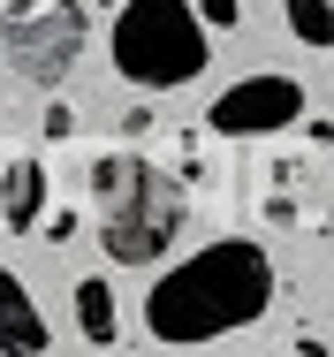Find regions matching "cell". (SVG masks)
Segmentation results:
<instances>
[{
    "mask_svg": "<svg viewBox=\"0 0 334 357\" xmlns=\"http://www.w3.org/2000/svg\"><path fill=\"white\" fill-rule=\"evenodd\" d=\"M266 304H273V259L259 243L228 236V243H205L198 259H183L175 274L152 282L144 327L160 342H213V335L251 327Z\"/></svg>",
    "mask_w": 334,
    "mask_h": 357,
    "instance_id": "obj_1",
    "label": "cell"
},
{
    "mask_svg": "<svg viewBox=\"0 0 334 357\" xmlns=\"http://www.w3.org/2000/svg\"><path fill=\"white\" fill-rule=\"evenodd\" d=\"M84 175H91V213H99V243H107L114 266H152L183 236V190L160 160L99 152Z\"/></svg>",
    "mask_w": 334,
    "mask_h": 357,
    "instance_id": "obj_2",
    "label": "cell"
},
{
    "mask_svg": "<svg viewBox=\"0 0 334 357\" xmlns=\"http://www.w3.org/2000/svg\"><path fill=\"white\" fill-rule=\"evenodd\" d=\"M114 69L144 91H175L205 76V23L183 0H122L114 23Z\"/></svg>",
    "mask_w": 334,
    "mask_h": 357,
    "instance_id": "obj_3",
    "label": "cell"
},
{
    "mask_svg": "<svg viewBox=\"0 0 334 357\" xmlns=\"http://www.w3.org/2000/svg\"><path fill=\"white\" fill-rule=\"evenodd\" d=\"M0 54H8V76L38 84V91L68 84L76 54H84V8L76 0H46V8L31 0V8H15L8 31H0Z\"/></svg>",
    "mask_w": 334,
    "mask_h": 357,
    "instance_id": "obj_4",
    "label": "cell"
},
{
    "mask_svg": "<svg viewBox=\"0 0 334 357\" xmlns=\"http://www.w3.org/2000/svg\"><path fill=\"white\" fill-rule=\"evenodd\" d=\"M304 114V84L296 76H243V84H228L213 107H205V122L220 130V137H273V130H289Z\"/></svg>",
    "mask_w": 334,
    "mask_h": 357,
    "instance_id": "obj_5",
    "label": "cell"
},
{
    "mask_svg": "<svg viewBox=\"0 0 334 357\" xmlns=\"http://www.w3.org/2000/svg\"><path fill=\"white\" fill-rule=\"evenodd\" d=\"M46 319H38V304H31V289L15 282V274H0V350L15 357H46Z\"/></svg>",
    "mask_w": 334,
    "mask_h": 357,
    "instance_id": "obj_6",
    "label": "cell"
},
{
    "mask_svg": "<svg viewBox=\"0 0 334 357\" xmlns=\"http://www.w3.org/2000/svg\"><path fill=\"white\" fill-rule=\"evenodd\" d=\"M0 213H8V228H38V213H46V167L38 160L0 167Z\"/></svg>",
    "mask_w": 334,
    "mask_h": 357,
    "instance_id": "obj_7",
    "label": "cell"
},
{
    "mask_svg": "<svg viewBox=\"0 0 334 357\" xmlns=\"http://www.w3.org/2000/svg\"><path fill=\"white\" fill-rule=\"evenodd\" d=\"M76 327H84V342H114V289L99 282H76Z\"/></svg>",
    "mask_w": 334,
    "mask_h": 357,
    "instance_id": "obj_8",
    "label": "cell"
},
{
    "mask_svg": "<svg viewBox=\"0 0 334 357\" xmlns=\"http://www.w3.org/2000/svg\"><path fill=\"white\" fill-rule=\"evenodd\" d=\"M281 15H289V31L304 46H334V8L327 0H281Z\"/></svg>",
    "mask_w": 334,
    "mask_h": 357,
    "instance_id": "obj_9",
    "label": "cell"
},
{
    "mask_svg": "<svg viewBox=\"0 0 334 357\" xmlns=\"http://www.w3.org/2000/svg\"><path fill=\"white\" fill-rule=\"evenodd\" d=\"M236 15H243V0H198V23L213 31H236Z\"/></svg>",
    "mask_w": 334,
    "mask_h": 357,
    "instance_id": "obj_10",
    "label": "cell"
},
{
    "mask_svg": "<svg viewBox=\"0 0 334 357\" xmlns=\"http://www.w3.org/2000/svg\"><path fill=\"white\" fill-rule=\"evenodd\" d=\"M46 137H76V114L68 107H46Z\"/></svg>",
    "mask_w": 334,
    "mask_h": 357,
    "instance_id": "obj_11",
    "label": "cell"
}]
</instances>
